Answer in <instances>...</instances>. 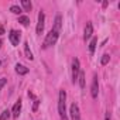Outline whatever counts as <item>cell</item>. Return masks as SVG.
<instances>
[{
	"mask_svg": "<svg viewBox=\"0 0 120 120\" xmlns=\"http://www.w3.org/2000/svg\"><path fill=\"white\" fill-rule=\"evenodd\" d=\"M67 92L64 89L59 90V99H58V112L62 120H67Z\"/></svg>",
	"mask_w": 120,
	"mask_h": 120,
	"instance_id": "6da1fadb",
	"label": "cell"
},
{
	"mask_svg": "<svg viewBox=\"0 0 120 120\" xmlns=\"http://www.w3.org/2000/svg\"><path fill=\"white\" fill-rule=\"evenodd\" d=\"M58 37H59V31H56V30L52 28V30L47 34V37H45V40H44V44H42V48H48V47H51V45H55Z\"/></svg>",
	"mask_w": 120,
	"mask_h": 120,
	"instance_id": "7a4b0ae2",
	"label": "cell"
},
{
	"mask_svg": "<svg viewBox=\"0 0 120 120\" xmlns=\"http://www.w3.org/2000/svg\"><path fill=\"white\" fill-rule=\"evenodd\" d=\"M79 71H81L79 59H78V58H74V59H72V82H74V83L78 81V75H79Z\"/></svg>",
	"mask_w": 120,
	"mask_h": 120,
	"instance_id": "3957f363",
	"label": "cell"
},
{
	"mask_svg": "<svg viewBox=\"0 0 120 120\" xmlns=\"http://www.w3.org/2000/svg\"><path fill=\"white\" fill-rule=\"evenodd\" d=\"M9 40H10V42H11L14 47H17L19 42H20V40H21V33L17 31V30H11L10 34H9Z\"/></svg>",
	"mask_w": 120,
	"mask_h": 120,
	"instance_id": "277c9868",
	"label": "cell"
},
{
	"mask_svg": "<svg viewBox=\"0 0 120 120\" xmlns=\"http://www.w3.org/2000/svg\"><path fill=\"white\" fill-rule=\"evenodd\" d=\"M98 93H99V81H98V75L95 74L93 75V81H92V86H90V95H92L93 99H96Z\"/></svg>",
	"mask_w": 120,
	"mask_h": 120,
	"instance_id": "5b68a950",
	"label": "cell"
},
{
	"mask_svg": "<svg viewBox=\"0 0 120 120\" xmlns=\"http://www.w3.org/2000/svg\"><path fill=\"white\" fill-rule=\"evenodd\" d=\"M44 23H45V16H44V13L42 11H40V14H38V23H37V34H41L42 31H44Z\"/></svg>",
	"mask_w": 120,
	"mask_h": 120,
	"instance_id": "8992f818",
	"label": "cell"
},
{
	"mask_svg": "<svg viewBox=\"0 0 120 120\" xmlns=\"http://www.w3.org/2000/svg\"><path fill=\"white\" fill-rule=\"evenodd\" d=\"M69 113H71V119H72V120H79V119H81L79 107H78L76 103H72V105H71V110H69Z\"/></svg>",
	"mask_w": 120,
	"mask_h": 120,
	"instance_id": "52a82bcc",
	"label": "cell"
},
{
	"mask_svg": "<svg viewBox=\"0 0 120 120\" xmlns=\"http://www.w3.org/2000/svg\"><path fill=\"white\" fill-rule=\"evenodd\" d=\"M92 34H93V26H92L90 21H88V23H86V27H85V33H83V38H85V41L89 40V38L92 37Z\"/></svg>",
	"mask_w": 120,
	"mask_h": 120,
	"instance_id": "ba28073f",
	"label": "cell"
},
{
	"mask_svg": "<svg viewBox=\"0 0 120 120\" xmlns=\"http://www.w3.org/2000/svg\"><path fill=\"white\" fill-rule=\"evenodd\" d=\"M20 112H21V100L19 99V100L14 103V106H13V110H11V116H13L14 119H17V117L20 116Z\"/></svg>",
	"mask_w": 120,
	"mask_h": 120,
	"instance_id": "9c48e42d",
	"label": "cell"
},
{
	"mask_svg": "<svg viewBox=\"0 0 120 120\" xmlns=\"http://www.w3.org/2000/svg\"><path fill=\"white\" fill-rule=\"evenodd\" d=\"M28 68L27 67H24V65H21V64H17L16 65V72L19 74V75H26V74H28Z\"/></svg>",
	"mask_w": 120,
	"mask_h": 120,
	"instance_id": "30bf717a",
	"label": "cell"
},
{
	"mask_svg": "<svg viewBox=\"0 0 120 120\" xmlns=\"http://www.w3.org/2000/svg\"><path fill=\"white\" fill-rule=\"evenodd\" d=\"M24 52H26V56L30 59V61H33L34 56H33V52L30 51V47H28V42H24Z\"/></svg>",
	"mask_w": 120,
	"mask_h": 120,
	"instance_id": "8fae6325",
	"label": "cell"
},
{
	"mask_svg": "<svg viewBox=\"0 0 120 120\" xmlns=\"http://www.w3.org/2000/svg\"><path fill=\"white\" fill-rule=\"evenodd\" d=\"M96 44H98V37H92V40H90V44H89V52H90V54H93V52H95Z\"/></svg>",
	"mask_w": 120,
	"mask_h": 120,
	"instance_id": "7c38bea8",
	"label": "cell"
},
{
	"mask_svg": "<svg viewBox=\"0 0 120 120\" xmlns=\"http://www.w3.org/2000/svg\"><path fill=\"white\" fill-rule=\"evenodd\" d=\"M21 6H23V9H24L26 11H30L31 7H33V4H31L30 0H21Z\"/></svg>",
	"mask_w": 120,
	"mask_h": 120,
	"instance_id": "4fadbf2b",
	"label": "cell"
},
{
	"mask_svg": "<svg viewBox=\"0 0 120 120\" xmlns=\"http://www.w3.org/2000/svg\"><path fill=\"white\" fill-rule=\"evenodd\" d=\"M19 23H21L24 27H28V26H30V19H28L27 16H20V17H19Z\"/></svg>",
	"mask_w": 120,
	"mask_h": 120,
	"instance_id": "5bb4252c",
	"label": "cell"
},
{
	"mask_svg": "<svg viewBox=\"0 0 120 120\" xmlns=\"http://www.w3.org/2000/svg\"><path fill=\"white\" fill-rule=\"evenodd\" d=\"M78 81H79V86H81V88H85V74H83L82 71H79Z\"/></svg>",
	"mask_w": 120,
	"mask_h": 120,
	"instance_id": "9a60e30c",
	"label": "cell"
},
{
	"mask_svg": "<svg viewBox=\"0 0 120 120\" xmlns=\"http://www.w3.org/2000/svg\"><path fill=\"white\" fill-rule=\"evenodd\" d=\"M54 30H56V31H59V30H61V16H56V17H55Z\"/></svg>",
	"mask_w": 120,
	"mask_h": 120,
	"instance_id": "2e32d148",
	"label": "cell"
},
{
	"mask_svg": "<svg viewBox=\"0 0 120 120\" xmlns=\"http://www.w3.org/2000/svg\"><path fill=\"white\" fill-rule=\"evenodd\" d=\"M10 113H11V112H10L9 109H6V110H3V113H2V114H0V120H7V119H9V117L11 116Z\"/></svg>",
	"mask_w": 120,
	"mask_h": 120,
	"instance_id": "e0dca14e",
	"label": "cell"
},
{
	"mask_svg": "<svg viewBox=\"0 0 120 120\" xmlns=\"http://www.w3.org/2000/svg\"><path fill=\"white\" fill-rule=\"evenodd\" d=\"M109 61H110V55H109V54H103V56H102V59H100V64H102V65H106Z\"/></svg>",
	"mask_w": 120,
	"mask_h": 120,
	"instance_id": "ac0fdd59",
	"label": "cell"
},
{
	"mask_svg": "<svg viewBox=\"0 0 120 120\" xmlns=\"http://www.w3.org/2000/svg\"><path fill=\"white\" fill-rule=\"evenodd\" d=\"M10 11L14 13V14H20V13H21V7H19V6H11V7H10Z\"/></svg>",
	"mask_w": 120,
	"mask_h": 120,
	"instance_id": "d6986e66",
	"label": "cell"
},
{
	"mask_svg": "<svg viewBox=\"0 0 120 120\" xmlns=\"http://www.w3.org/2000/svg\"><path fill=\"white\" fill-rule=\"evenodd\" d=\"M38 105H40V100H38V99H34V105H33V112H37V109H38Z\"/></svg>",
	"mask_w": 120,
	"mask_h": 120,
	"instance_id": "ffe728a7",
	"label": "cell"
},
{
	"mask_svg": "<svg viewBox=\"0 0 120 120\" xmlns=\"http://www.w3.org/2000/svg\"><path fill=\"white\" fill-rule=\"evenodd\" d=\"M6 82H7V79H6V78H0V90H2V88L6 85Z\"/></svg>",
	"mask_w": 120,
	"mask_h": 120,
	"instance_id": "44dd1931",
	"label": "cell"
},
{
	"mask_svg": "<svg viewBox=\"0 0 120 120\" xmlns=\"http://www.w3.org/2000/svg\"><path fill=\"white\" fill-rule=\"evenodd\" d=\"M105 120H110V113L106 112V116H105Z\"/></svg>",
	"mask_w": 120,
	"mask_h": 120,
	"instance_id": "7402d4cb",
	"label": "cell"
},
{
	"mask_svg": "<svg viewBox=\"0 0 120 120\" xmlns=\"http://www.w3.org/2000/svg\"><path fill=\"white\" fill-rule=\"evenodd\" d=\"M4 34V28L3 27H0V35H3Z\"/></svg>",
	"mask_w": 120,
	"mask_h": 120,
	"instance_id": "603a6c76",
	"label": "cell"
},
{
	"mask_svg": "<svg viewBox=\"0 0 120 120\" xmlns=\"http://www.w3.org/2000/svg\"><path fill=\"white\" fill-rule=\"evenodd\" d=\"M0 67H2V61H0Z\"/></svg>",
	"mask_w": 120,
	"mask_h": 120,
	"instance_id": "cb8c5ba5",
	"label": "cell"
},
{
	"mask_svg": "<svg viewBox=\"0 0 120 120\" xmlns=\"http://www.w3.org/2000/svg\"><path fill=\"white\" fill-rule=\"evenodd\" d=\"M0 47H2V41H0Z\"/></svg>",
	"mask_w": 120,
	"mask_h": 120,
	"instance_id": "d4e9b609",
	"label": "cell"
}]
</instances>
